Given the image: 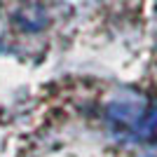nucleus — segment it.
I'll use <instances>...</instances> for the list:
<instances>
[{"instance_id": "nucleus-1", "label": "nucleus", "mask_w": 157, "mask_h": 157, "mask_svg": "<svg viewBox=\"0 0 157 157\" xmlns=\"http://www.w3.org/2000/svg\"><path fill=\"white\" fill-rule=\"evenodd\" d=\"M105 122L117 138L152 141L157 134V103L136 89H120L105 103Z\"/></svg>"}, {"instance_id": "nucleus-2", "label": "nucleus", "mask_w": 157, "mask_h": 157, "mask_svg": "<svg viewBox=\"0 0 157 157\" xmlns=\"http://www.w3.org/2000/svg\"><path fill=\"white\" fill-rule=\"evenodd\" d=\"M10 19L21 33H40L52 21V12L45 0H21L12 7Z\"/></svg>"}]
</instances>
